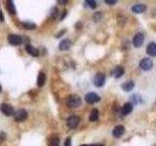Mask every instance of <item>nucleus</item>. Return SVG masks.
I'll use <instances>...</instances> for the list:
<instances>
[{"instance_id": "nucleus-1", "label": "nucleus", "mask_w": 156, "mask_h": 146, "mask_svg": "<svg viewBox=\"0 0 156 146\" xmlns=\"http://www.w3.org/2000/svg\"><path fill=\"white\" fill-rule=\"evenodd\" d=\"M66 104L70 108H77L81 105V99L77 95H71L66 99Z\"/></svg>"}, {"instance_id": "nucleus-2", "label": "nucleus", "mask_w": 156, "mask_h": 146, "mask_svg": "<svg viewBox=\"0 0 156 146\" xmlns=\"http://www.w3.org/2000/svg\"><path fill=\"white\" fill-rule=\"evenodd\" d=\"M79 122H80V118L76 116V115H71L66 120V125L69 129H75L79 125Z\"/></svg>"}, {"instance_id": "nucleus-3", "label": "nucleus", "mask_w": 156, "mask_h": 146, "mask_svg": "<svg viewBox=\"0 0 156 146\" xmlns=\"http://www.w3.org/2000/svg\"><path fill=\"white\" fill-rule=\"evenodd\" d=\"M0 110H1V112L5 116H13V115L15 114L14 108L10 104H8V103H2V104L0 105Z\"/></svg>"}, {"instance_id": "nucleus-4", "label": "nucleus", "mask_w": 156, "mask_h": 146, "mask_svg": "<svg viewBox=\"0 0 156 146\" xmlns=\"http://www.w3.org/2000/svg\"><path fill=\"white\" fill-rule=\"evenodd\" d=\"M104 82H105V75L104 73H98V74L95 76L94 78V85L100 88V87H102L104 85Z\"/></svg>"}, {"instance_id": "nucleus-5", "label": "nucleus", "mask_w": 156, "mask_h": 146, "mask_svg": "<svg viewBox=\"0 0 156 146\" xmlns=\"http://www.w3.org/2000/svg\"><path fill=\"white\" fill-rule=\"evenodd\" d=\"M14 118L16 122H23L27 118V112L24 109H19L14 114Z\"/></svg>"}, {"instance_id": "nucleus-6", "label": "nucleus", "mask_w": 156, "mask_h": 146, "mask_svg": "<svg viewBox=\"0 0 156 146\" xmlns=\"http://www.w3.org/2000/svg\"><path fill=\"white\" fill-rule=\"evenodd\" d=\"M143 40H144V35L143 34V33H141V32L136 33L133 38V45L136 48H140V47L143 46Z\"/></svg>"}, {"instance_id": "nucleus-7", "label": "nucleus", "mask_w": 156, "mask_h": 146, "mask_svg": "<svg viewBox=\"0 0 156 146\" xmlns=\"http://www.w3.org/2000/svg\"><path fill=\"white\" fill-rule=\"evenodd\" d=\"M100 97L98 95L96 92H88L87 95H85V100L86 102L89 103V104H93V103H96L98 102H100Z\"/></svg>"}, {"instance_id": "nucleus-8", "label": "nucleus", "mask_w": 156, "mask_h": 146, "mask_svg": "<svg viewBox=\"0 0 156 146\" xmlns=\"http://www.w3.org/2000/svg\"><path fill=\"white\" fill-rule=\"evenodd\" d=\"M152 66H153L152 60L148 58H143V60H141L140 63V67L143 70H144V71H148V70L152 68Z\"/></svg>"}, {"instance_id": "nucleus-9", "label": "nucleus", "mask_w": 156, "mask_h": 146, "mask_svg": "<svg viewBox=\"0 0 156 146\" xmlns=\"http://www.w3.org/2000/svg\"><path fill=\"white\" fill-rule=\"evenodd\" d=\"M8 42H9L10 44L17 46V45H21L23 43V38L17 34H10L8 36Z\"/></svg>"}, {"instance_id": "nucleus-10", "label": "nucleus", "mask_w": 156, "mask_h": 146, "mask_svg": "<svg viewBox=\"0 0 156 146\" xmlns=\"http://www.w3.org/2000/svg\"><path fill=\"white\" fill-rule=\"evenodd\" d=\"M124 133H125V128L123 127V126H121V125L116 126V127L114 128L113 131H112V136L114 137H116V138L121 137Z\"/></svg>"}, {"instance_id": "nucleus-11", "label": "nucleus", "mask_w": 156, "mask_h": 146, "mask_svg": "<svg viewBox=\"0 0 156 146\" xmlns=\"http://www.w3.org/2000/svg\"><path fill=\"white\" fill-rule=\"evenodd\" d=\"M133 111V104L132 102H127L123 105V107L121 109V114L126 116V115L130 114Z\"/></svg>"}, {"instance_id": "nucleus-12", "label": "nucleus", "mask_w": 156, "mask_h": 146, "mask_svg": "<svg viewBox=\"0 0 156 146\" xmlns=\"http://www.w3.org/2000/svg\"><path fill=\"white\" fill-rule=\"evenodd\" d=\"M146 53L150 57H156V43L155 42H151L148 44L146 48Z\"/></svg>"}, {"instance_id": "nucleus-13", "label": "nucleus", "mask_w": 156, "mask_h": 146, "mask_svg": "<svg viewBox=\"0 0 156 146\" xmlns=\"http://www.w3.org/2000/svg\"><path fill=\"white\" fill-rule=\"evenodd\" d=\"M71 45H72V42L69 40V39H65V40H63L60 43L58 48H60L61 51H66V50H68L69 48L71 47Z\"/></svg>"}, {"instance_id": "nucleus-14", "label": "nucleus", "mask_w": 156, "mask_h": 146, "mask_svg": "<svg viewBox=\"0 0 156 146\" xmlns=\"http://www.w3.org/2000/svg\"><path fill=\"white\" fill-rule=\"evenodd\" d=\"M124 72H125V69L123 66L121 65H117L115 68L113 70V76L115 78H120L124 75Z\"/></svg>"}, {"instance_id": "nucleus-15", "label": "nucleus", "mask_w": 156, "mask_h": 146, "mask_svg": "<svg viewBox=\"0 0 156 146\" xmlns=\"http://www.w3.org/2000/svg\"><path fill=\"white\" fill-rule=\"evenodd\" d=\"M146 10V6L144 4H136L132 7V11L136 14H141Z\"/></svg>"}, {"instance_id": "nucleus-16", "label": "nucleus", "mask_w": 156, "mask_h": 146, "mask_svg": "<svg viewBox=\"0 0 156 146\" xmlns=\"http://www.w3.org/2000/svg\"><path fill=\"white\" fill-rule=\"evenodd\" d=\"M134 87H135L134 81H127V82H125L124 84H122L121 88L123 89V91L125 92H130L134 89Z\"/></svg>"}, {"instance_id": "nucleus-17", "label": "nucleus", "mask_w": 156, "mask_h": 146, "mask_svg": "<svg viewBox=\"0 0 156 146\" xmlns=\"http://www.w3.org/2000/svg\"><path fill=\"white\" fill-rule=\"evenodd\" d=\"M26 50L29 55L33 56V57H38L39 56V51L36 49L35 47L31 46V45H27V46L26 47Z\"/></svg>"}, {"instance_id": "nucleus-18", "label": "nucleus", "mask_w": 156, "mask_h": 146, "mask_svg": "<svg viewBox=\"0 0 156 146\" xmlns=\"http://www.w3.org/2000/svg\"><path fill=\"white\" fill-rule=\"evenodd\" d=\"M98 119H99V110L95 108L91 111V114H90V116H89V120H90L91 122H96Z\"/></svg>"}, {"instance_id": "nucleus-19", "label": "nucleus", "mask_w": 156, "mask_h": 146, "mask_svg": "<svg viewBox=\"0 0 156 146\" xmlns=\"http://www.w3.org/2000/svg\"><path fill=\"white\" fill-rule=\"evenodd\" d=\"M45 82H46V75L43 72H40L37 78V85L39 87H42L45 84Z\"/></svg>"}, {"instance_id": "nucleus-20", "label": "nucleus", "mask_w": 156, "mask_h": 146, "mask_svg": "<svg viewBox=\"0 0 156 146\" xmlns=\"http://www.w3.org/2000/svg\"><path fill=\"white\" fill-rule=\"evenodd\" d=\"M7 10H8V12L10 14H12V15H15L16 14V7H15V4H14L13 1H8Z\"/></svg>"}, {"instance_id": "nucleus-21", "label": "nucleus", "mask_w": 156, "mask_h": 146, "mask_svg": "<svg viewBox=\"0 0 156 146\" xmlns=\"http://www.w3.org/2000/svg\"><path fill=\"white\" fill-rule=\"evenodd\" d=\"M131 99H132V104L135 103V104H139V103H141V95H133L131 97Z\"/></svg>"}, {"instance_id": "nucleus-22", "label": "nucleus", "mask_w": 156, "mask_h": 146, "mask_svg": "<svg viewBox=\"0 0 156 146\" xmlns=\"http://www.w3.org/2000/svg\"><path fill=\"white\" fill-rule=\"evenodd\" d=\"M49 146H60V139L57 136H54L50 139Z\"/></svg>"}, {"instance_id": "nucleus-23", "label": "nucleus", "mask_w": 156, "mask_h": 146, "mask_svg": "<svg viewBox=\"0 0 156 146\" xmlns=\"http://www.w3.org/2000/svg\"><path fill=\"white\" fill-rule=\"evenodd\" d=\"M23 26L26 29H33L36 27V24H31V22H23Z\"/></svg>"}, {"instance_id": "nucleus-24", "label": "nucleus", "mask_w": 156, "mask_h": 146, "mask_svg": "<svg viewBox=\"0 0 156 146\" xmlns=\"http://www.w3.org/2000/svg\"><path fill=\"white\" fill-rule=\"evenodd\" d=\"M85 3L87 4L88 6L91 8V9H95V8L97 7V2L94 1V0H87Z\"/></svg>"}, {"instance_id": "nucleus-25", "label": "nucleus", "mask_w": 156, "mask_h": 146, "mask_svg": "<svg viewBox=\"0 0 156 146\" xmlns=\"http://www.w3.org/2000/svg\"><path fill=\"white\" fill-rule=\"evenodd\" d=\"M58 8L57 7H54V8H52V10H51V17L53 19H56L58 17Z\"/></svg>"}, {"instance_id": "nucleus-26", "label": "nucleus", "mask_w": 156, "mask_h": 146, "mask_svg": "<svg viewBox=\"0 0 156 146\" xmlns=\"http://www.w3.org/2000/svg\"><path fill=\"white\" fill-rule=\"evenodd\" d=\"M102 15L101 13H96V14L94 15V19H95V21L98 22V21H100V19H102Z\"/></svg>"}, {"instance_id": "nucleus-27", "label": "nucleus", "mask_w": 156, "mask_h": 146, "mask_svg": "<svg viewBox=\"0 0 156 146\" xmlns=\"http://www.w3.org/2000/svg\"><path fill=\"white\" fill-rule=\"evenodd\" d=\"M63 146H71V138L70 137H68V138L65 139Z\"/></svg>"}, {"instance_id": "nucleus-28", "label": "nucleus", "mask_w": 156, "mask_h": 146, "mask_svg": "<svg viewBox=\"0 0 156 146\" xmlns=\"http://www.w3.org/2000/svg\"><path fill=\"white\" fill-rule=\"evenodd\" d=\"M6 138V133H0V143H2Z\"/></svg>"}, {"instance_id": "nucleus-29", "label": "nucleus", "mask_w": 156, "mask_h": 146, "mask_svg": "<svg viewBox=\"0 0 156 146\" xmlns=\"http://www.w3.org/2000/svg\"><path fill=\"white\" fill-rule=\"evenodd\" d=\"M116 2V0H105V3L108 5H115Z\"/></svg>"}, {"instance_id": "nucleus-30", "label": "nucleus", "mask_w": 156, "mask_h": 146, "mask_svg": "<svg viewBox=\"0 0 156 146\" xmlns=\"http://www.w3.org/2000/svg\"><path fill=\"white\" fill-rule=\"evenodd\" d=\"M68 0H58V4H62V5H65L68 4Z\"/></svg>"}, {"instance_id": "nucleus-31", "label": "nucleus", "mask_w": 156, "mask_h": 146, "mask_svg": "<svg viewBox=\"0 0 156 146\" xmlns=\"http://www.w3.org/2000/svg\"><path fill=\"white\" fill-rule=\"evenodd\" d=\"M0 21L1 22L4 21V15H3V13H2L1 10H0Z\"/></svg>"}, {"instance_id": "nucleus-32", "label": "nucleus", "mask_w": 156, "mask_h": 146, "mask_svg": "<svg viewBox=\"0 0 156 146\" xmlns=\"http://www.w3.org/2000/svg\"><path fill=\"white\" fill-rule=\"evenodd\" d=\"M66 14H68V11L65 10V11H63V13L62 17H61V19H63V18H65V17L66 16Z\"/></svg>"}, {"instance_id": "nucleus-33", "label": "nucleus", "mask_w": 156, "mask_h": 146, "mask_svg": "<svg viewBox=\"0 0 156 146\" xmlns=\"http://www.w3.org/2000/svg\"><path fill=\"white\" fill-rule=\"evenodd\" d=\"M65 30H62V31H61L60 33H58V34L57 35H56V37H61V36H62V34H63V33H65Z\"/></svg>"}, {"instance_id": "nucleus-34", "label": "nucleus", "mask_w": 156, "mask_h": 146, "mask_svg": "<svg viewBox=\"0 0 156 146\" xmlns=\"http://www.w3.org/2000/svg\"><path fill=\"white\" fill-rule=\"evenodd\" d=\"M86 146H104L102 144H93V145H86Z\"/></svg>"}, {"instance_id": "nucleus-35", "label": "nucleus", "mask_w": 156, "mask_h": 146, "mask_svg": "<svg viewBox=\"0 0 156 146\" xmlns=\"http://www.w3.org/2000/svg\"><path fill=\"white\" fill-rule=\"evenodd\" d=\"M1 89H2V88H1V85H0V92H1Z\"/></svg>"}, {"instance_id": "nucleus-36", "label": "nucleus", "mask_w": 156, "mask_h": 146, "mask_svg": "<svg viewBox=\"0 0 156 146\" xmlns=\"http://www.w3.org/2000/svg\"><path fill=\"white\" fill-rule=\"evenodd\" d=\"M82 146H86V145H82Z\"/></svg>"}, {"instance_id": "nucleus-37", "label": "nucleus", "mask_w": 156, "mask_h": 146, "mask_svg": "<svg viewBox=\"0 0 156 146\" xmlns=\"http://www.w3.org/2000/svg\"><path fill=\"white\" fill-rule=\"evenodd\" d=\"M155 146H156V145H155Z\"/></svg>"}]
</instances>
